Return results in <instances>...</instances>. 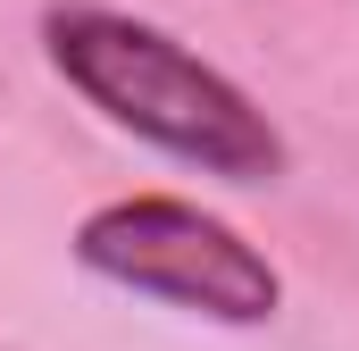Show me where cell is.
Masks as SVG:
<instances>
[{"label":"cell","mask_w":359,"mask_h":351,"mask_svg":"<svg viewBox=\"0 0 359 351\" xmlns=\"http://www.w3.org/2000/svg\"><path fill=\"white\" fill-rule=\"evenodd\" d=\"M76 260L126 293H151L217 326H268L284 301V276L268 267V251H251L226 218L176 192H134V201L92 209L76 226Z\"/></svg>","instance_id":"cell-2"},{"label":"cell","mask_w":359,"mask_h":351,"mask_svg":"<svg viewBox=\"0 0 359 351\" xmlns=\"http://www.w3.org/2000/svg\"><path fill=\"white\" fill-rule=\"evenodd\" d=\"M42 51L92 109L142 143H159L168 159L226 184H276L284 176V134L268 126V109L234 76H217L201 51H184L176 34L126 17V8H50L42 17Z\"/></svg>","instance_id":"cell-1"}]
</instances>
